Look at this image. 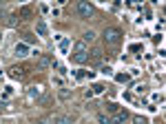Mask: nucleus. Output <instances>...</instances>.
I'll return each instance as SVG.
<instances>
[{
    "label": "nucleus",
    "instance_id": "nucleus-1",
    "mask_svg": "<svg viewBox=\"0 0 166 124\" xmlns=\"http://www.w3.org/2000/svg\"><path fill=\"white\" fill-rule=\"evenodd\" d=\"M122 31L120 29H115V27H109V29H104V42L106 44H111V47H115V44H120L122 42Z\"/></svg>",
    "mask_w": 166,
    "mask_h": 124
},
{
    "label": "nucleus",
    "instance_id": "nucleus-2",
    "mask_svg": "<svg viewBox=\"0 0 166 124\" xmlns=\"http://www.w3.org/2000/svg\"><path fill=\"white\" fill-rule=\"evenodd\" d=\"M76 9H78V13H80L82 18H91V16H93V7H91L89 2H78Z\"/></svg>",
    "mask_w": 166,
    "mask_h": 124
},
{
    "label": "nucleus",
    "instance_id": "nucleus-3",
    "mask_svg": "<svg viewBox=\"0 0 166 124\" xmlns=\"http://www.w3.org/2000/svg\"><path fill=\"white\" fill-rule=\"evenodd\" d=\"M73 60L78 64H84L89 60V53H86V49H76V53H73Z\"/></svg>",
    "mask_w": 166,
    "mask_h": 124
},
{
    "label": "nucleus",
    "instance_id": "nucleus-4",
    "mask_svg": "<svg viewBox=\"0 0 166 124\" xmlns=\"http://www.w3.org/2000/svg\"><path fill=\"white\" fill-rule=\"evenodd\" d=\"M27 51H29V49H27V44H22V42L13 47V53H16L18 58H25V56H27Z\"/></svg>",
    "mask_w": 166,
    "mask_h": 124
},
{
    "label": "nucleus",
    "instance_id": "nucleus-5",
    "mask_svg": "<svg viewBox=\"0 0 166 124\" xmlns=\"http://www.w3.org/2000/svg\"><path fill=\"white\" fill-rule=\"evenodd\" d=\"M53 122H56V124H71V122H73V117H71V115H56Z\"/></svg>",
    "mask_w": 166,
    "mask_h": 124
},
{
    "label": "nucleus",
    "instance_id": "nucleus-6",
    "mask_svg": "<svg viewBox=\"0 0 166 124\" xmlns=\"http://www.w3.org/2000/svg\"><path fill=\"white\" fill-rule=\"evenodd\" d=\"M126 117H129V115H126V111L117 113V115H115V120H113V124H124V122H126Z\"/></svg>",
    "mask_w": 166,
    "mask_h": 124
},
{
    "label": "nucleus",
    "instance_id": "nucleus-7",
    "mask_svg": "<svg viewBox=\"0 0 166 124\" xmlns=\"http://www.w3.org/2000/svg\"><path fill=\"white\" fill-rule=\"evenodd\" d=\"M98 122H100V124H113V117H109V115H104V113H98Z\"/></svg>",
    "mask_w": 166,
    "mask_h": 124
},
{
    "label": "nucleus",
    "instance_id": "nucleus-8",
    "mask_svg": "<svg viewBox=\"0 0 166 124\" xmlns=\"http://www.w3.org/2000/svg\"><path fill=\"white\" fill-rule=\"evenodd\" d=\"M7 24H9V27H16V24H18V16H16V13L7 16Z\"/></svg>",
    "mask_w": 166,
    "mask_h": 124
},
{
    "label": "nucleus",
    "instance_id": "nucleus-9",
    "mask_svg": "<svg viewBox=\"0 0 166 124\" xmlns=\"http://www.w3.org/2000/svg\"><path fill=\"white\" fill-rule=\"evenodd\" d=\"M36 29H38L40 36H46V24H44V22H38V27H36Z\"/></svg>",
    "mask_w": 166,
    "mask_h": 124
},
{
    "label": "nucleus",
    "instance_id": "nucleus-10",
    "mask_svg": "<svg viewBox=\"0 0 166 124\" xmlns=\"http://www.w3.org/2000/svg\"><path fill=\"white\" fill-rule=\"evenodd\" d=\"M93 38H95V33H93V31H86V33L82 36V42H91Z\"/></svg>",
    "mask_w": 166,
    "mask_h": 124
},
{
    "label": "nucleus",
    "instance_id": "nucleus-11",
    "mask_svg": "<svg viewBox=\"0 0 166 124\" xmlns=\"http://www.w3.org/2000/svg\"><path fill=\"white\" fill-rule=\"evenodd\" d=\"M25 71H27L25 67H13V69H11V73H13V76H22Z\"/></svg>",
    "mask_w": 166,
    "mask_h": 124
},
{
    "label": "nucleus",
    "instance_id": "nucleus-12",
    "mask_svg": "<svg viewBox=\"0 0 166 124\" xmlns=\"http://www.w3.org/2000/svg\"><path fill=\"white\" fill-rule=\"evenodd\" d=\"M91 58L95 60V62H100V60H102V51H100V49H95V51L91 53Z\"/></svg>",
    "mask_w": 166,
    "mask_h": 124
},
{
    "label": "nucleus",
    "instance_id": "nucleus-13",
    "mask_svg": "<svg viewBox=\"0 0 166 124\" xmlns=\"http://www.w3.org/2000/svg\"><path fill=\"white\" fill-rule=\"evenodd\" d=\"M106 109H109L111 113H117V111H120V107H117V104H113V102H109V104H106Z\"/></svg>",
    "mask_w": 166,
    "mask_h": 124
},
{
    "label": "nucleus",
    "instance_id": "nucleus-14",
    "mask_svg": "<svg viewBox=\"0 0 166 124\" xmlns=\"http://www.w3.org/2000/svg\"><path fill=\"white\" fill-rule=\"evenodd\" d=\"M29 95H31V97H38V95H40V89H38V87H31V89H29Z\"/></svg>",
    "mask_w": 166,
    "mask_h": 124
},
{
    "label": "nucleus",
    "instance_id": "nucleus-15",
    "mask_svg": "<svg viewBox=\"0 0 166 124\" xmlns=\"http://www.w3.org/2000/svg\"><path fill=\"white\" fill-rule=\"evenodd\" d=\"M29 13H31L29 7H22V9H20V16H29Z\"/></svg>",
    "mask_w": 166,
    "mask_h": 124
},
{
    "label": "nucleus",
    "instance_id": "nucleus-16",
    "mask_svg": "<svg viewBox=\"0 0 166 124\" xmlns=\"http://www.w3.org/2000/svg\"><path fill=\"white\" fill-rule=\"evenodd\" d=\"M60 97H62V100H69V91L62 89V91H60Z\"/></svg>",
    "mask_w": 166,
    "mask_h": 124
},
{
    "label": "nucleus",
    "instance_id": "nucleus-17",
    "mask_svg": "<svg viewBox=\"0 0 166 124\" xmlns=\"http://www.w3.org/2000/svg\"><path fill=\"white\" fill-rule=\"evenodd\" d=\"M133 122H135V124H146V120H144V117H139V115L133 117Z\"/></svg>",
    "mask_w": 166,
    "mask_h": 124
},
{
    "label": "nucleus",
    "instance_id": "nucleus-18",
    "mask_svg": "<svg viewBox=\"0 0 166 124\" xmlns=\"http://www.w3.org/2000/svg\"><path fill=\"white\" fill-rule=\"evenodd\" d=\"M0 36H2V33H0Z\"/></svg>",
    "mask_w": 166,
    "mask_h": 124
}]
</instances>
